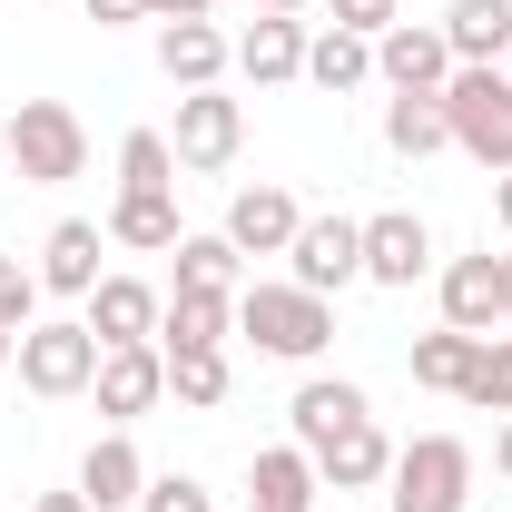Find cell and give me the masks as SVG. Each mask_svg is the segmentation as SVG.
I'll list each match as a JSON object with an SVG mask.
<instances>
[{"label": "cell", "mask_w": 512, "mask_h": 512, "mask_svg": "<svg viewBox=\"0 0 512 512\" xmlns=\"http://www.w3.org/2000/svg\"><path fill=\"white\" fill-rule=\"evenodd\" d=\"M237 335L276 365H316L335 345V296H306L296 276L286 286H237Z\"/></svg>", "instance_id": "obj_1"}, {"label": "cell", "mask_w": 512, "mask_h": 512, "mask_svg": "<svg viewBox=\"0 0 512 512\" xmlns=\"http://www.w3.org/2000/svg\"><path fill=\"white\" fill-rule=\"evenodd\" d=\"M434 99H444L453 148H463L473 168H493V178H503V168H512V79H503V69H453Z\"/></svg>", "instance_id": "obj_2"}, {"label": "cell", "mask_w": 512, "mask_h": 512, "mask_svg": "<svg viewBox=\"0 0 512 512\" xmlns=\"http://www.w3.org/2000/svg\"><path fill=\"white\" fill-rule=\"evenodd\" d=\"M473 503V444L463 434H414L384 473V512H463Z\"/></svg>", "instance_id": "obj_3"}, {"label": "cell", "mask_w": 512, "mask_h": 512, "mask_svg": "<svg viewBox=\"0 0 512 512\" xmlns=\"http://www.w3.org/2000/svg\"><path fill=\"white\" fill-rule=\"evenodd\" d=\"M0 148H10V168H20L30 188H69V178L89 168V128H79L69 99H20Z\"/></svg>", "instance_id": "obj_4"}, {"label": "cell", "mask_w": 512, "mask_h": 512, "mask_svg": "<svg viewBox=\"0 0 512 512\" xmlns=\"http://www.w3.org/2000/svg\"><path fill=\"white\" fill-rule=\"evenodd\" d=\"M20 384L40 394V404H69V394H89V375H99V335L79 316H40L30 335H20Z\"/></svg>", "instance_id": "obj_5"}, {"label": "cell", "mask_w": 512, "mask_h": 512, "mask_svg": "<svg viewBox=\"0 0 512 512\" xmlns=\"http://www.w3.org/2000/svg\"><path fill=\"white\" fill-rule=\"evenodd\" d=\"M286 266H296L306 296H345V286H365V217H306L296 247H286Z\"/></svg>", "instance_id": "obj_6"}, {"label": "cell", "mask_w": 512, "mask_h": 512, "mask_svg": "<svg viewBox=\"0 0 512 512\" xmlns=\"http://www.w3.org/2000/svg\"><path fill=\"white\" fill-rule=\"evenodd\" d=\"M89 394H99L109 424H138V414H158V394H168V355H158V345H99Z\"/></svg>", "instance_id": "obj_7"}, {"label": "cell", "mask_w": 512, "mask_h": 512, "mask_svg": "<svg viewBox=\"0 0 512 512\" xmlns=\"http://www.w3.org/2000/svg\"><path fill=\"white\" fill-rule=\"evenodd\" d=\"M424 276H434V227L414 207L365 217V286H424Z\"/></svg>", "instance_id": "obj_8"}, {"label": "cell", "mask_w": 512, "mask_h": 512, "mask_svg": "<svg viewBox=\"0 0 512 512\" xmlns=\"http://www.w3.org/2000/svg\"><path fill=\"white\" fill-rule=\"evenodd\" d=\"M237 138H247V109H237L227 89H188V99H178V128H168L178 168H227Z\"/></svg>", "instance_id": "obj_9"}, {"label": "cell", "mask_w": 512, "mask_h": 512, "mask_svg": "<svg viewBox=\"0 0 512 512\" xmlns=\"http://www.w3.org/2000/svg\"><path fill=\"white\" fill-rule=\"evenodd\" d=\"M375 79H384V89H414V99H434V89L453 79L444 30H434V20H394V30L375 40Z\"/></svg>", "instance_id": "obj_10"}, {"label": "cell", "mask_w": 512, "mask_h": 512, "mask_svg": "<svg viewBox=\"0 0 512 512\" xmlns=\"http://www.w3.org/2000/svg\"><path fill=\"white\" fill-rule=\"evenodd\" d=\"M79 306H89L79 325H89L99 345H158V306H168V296H158V286H138V276H99Z\"/></svg>", "instance_id": "obj_11"}, {"label": "cell", "mask_w": 512, "mask_h": 512, "mask_svg": "<svg viewBox=\"0 0 512 512\" xmlns=\"http://www.w3.org/2000/svg\"><path fill=\"white\" fill-rule=\"evenodd\" d=\"M158 69H168L178 89H217V79L237 69V40H227L217 20H158Z\"/></svg>", "instance_id": "obj_12"}, {"label": "cell", "mask_w": 512, "mask_h": 512, "mask_svg": "<svg viewBox=\"0 0 512 512\" xmlns=\"http://www.w3.org/2000/svg\"><path fill=\"white\" fill-rule=\"evenodd\" d=\"M227 335H237V296L178 286V296L158 306V355H227Z\"/></svg>", "instance_id": "obj_13"}, {"label": "cell", "mask_w": 512, "mask_h": 512, "mask_svg": "<svg viewBox=\"0 0 512 512\" xmlns=\"http://www.w3.org/2000/svg\"><path fill=\"white\" fill-rule=\"evenodd\" d=\"M296 227H306V207H296L286 188H237L227 197V247L237 256H286Z\"/></svg>", "instance_id": "obj_14"}, {"label": "cell", "mask_w": 512, "mask_h": 512, "mask_svg": "<svg viewBox=\"0 0 512 512\" xmlns=\"http://www.w3.org/2000/svg\"><path fill=\"white\" fill-rule=\"evenodd\" d=\"M237 69H247L256 89L306 79V20H296V10H256L247 30H237Z\"/></svg>", "instance_id": "obj_15"}, {"label": "cell", "mask_w": 512, "mask_h": 512, "mask_svg": "<svg viewBox=\"0 0 512 512\" xmlns=\"http://www.w3.org/2000/svg\"><path fill=\"white\" fill-rule=\"evenodd\" d=\"M99 247H109V227H89V217H60L50 237H40V296H89L99 286Z\"/></svg>", "instance_id": "obj_16"}, {"label": "cell", "mask_w": 512, "mask_h": 512, "mask_svg": "<svg viewBox=\"0 0 512 512\" xmlns=\"http://www.w3.org/2000/svg\"><path fill=\"white\" fill-rule=\"evenodd\" d=\"M434 30H444L453 69H503L512 60V0H453Z\"/></svg>", "instance_id": "obj_17"}, {"label": "cell", "mask_w": 512, "mask_h": 512, "mask_svg": "<svg viewBox=\"0 0 512 512\" xmlns=\"http://www.w3.org/2000/svg\"><path fill=\"white\" fill-rule=\"evenodd\" d=\"M316 453L306 444H266L247 463V512H316Z\"/></svg>", "instance_id": "obj_18"}, {"label": "cell", "mask_w": 512, "mask_h": 512, "mask_svg": "<svg viewBox=\"0 0 512 512\" xmlns=\"http://www.w3.org/2000/svg\"><path fill=\"white\" fill-rule=\"evenodd\" d=\"M384 473H394V444H384L375 414H365V424H345L335 444H316V483H325V493H375Z\"/></svg>", "instance_id": "obj_19"}, {"label": "cell", "mask_w": 512, "mask_h": 512, "mask_svg": "<svg viewBox=\"0 0 512 512\" xmlns=\"http://www.w3.org/2000/svg\"><path fill=\"white\" fill-rule=\"evenodd\" d=\"M434 296H444V325H463V335H493V325L512 316V306H503V266H493V256H453Z\"/></svg>", "instance_id": "obj_20"}, {"label": "cell", "mask_w": 512, "mask_h": 512, "mask_svg": "<svg viewBox=\"0 0 512 512\" xmlns=\"http://www.w3.org/2000/svg\"><path fill=\"white\" fill-rule=\"evenodd\" d=\"M79 493H89V512H138V493H148L138 444L128 434H99V444L79 453Z\"/></svg>", "instance_id": "obj_21"}, {"label": "cell", "mask_w": 512, "mask_h": 512, "mask_svg": "<svg viewBox=\"0 0 512 512\" xmlns=\"http://www.w3.org/2000/svg\"><path fill=\"white\" fill-rule=\"evenodd\" d=\"M286 414H296V444L316 453V444H335L345 424H365L375 404H365V384H345V375H306V384H296V404H286Z\"/></svg>", "instance_id": "obj_22"}, {"label": "cell", "mask_w": 512, "mask_h": 512, "mask_svg": "<svg viewBox=\"0 0 512 512\" xmlns=\"http://www.w3.org/2000/svg\"><path fill=\"white\" fill-rule=\"evenodd\" d=\"M473 345H483V335L434 325V335H414V345H404V365H414V384H424V394H463V375H473Z\"/></svg>", "instance_id": "obj_23"}, {"label": "cell", "mask_w": 512, "mask_h": 512, "mask_svg": "<svg viewBox=\"0 0 512 512\" xmlns=\"http://www.w3.org/2000/svg\"><path fill=\"white\" fill-rule=\"evenodd\" d=\"M306 79L335 89V99H345V89H365V79H375V40H355V30H335V20H325L316 40H306Z\"/></svg>", "instance_id": "obj_24"}, {"label": "cell", "mask_w": 512, "mask_h": 512, "mask_svg": "<svg viewBox=\"0 0 512 512\" xmlns=\"http://www.w3.org/2000/svg\"><path fill=\"white\" fill-rule=\"evenodd\" d=\"M384 148H394V158H434V148H453L444 99H414V89H394V99H384Z\"/></svg>", "instance_id": "obj_25"}, {"label": "cell", "mask_w": 512, "mask_h": 512, "mask_svg": "<svg viewBox=\"0 0 512 512\" xmlns=\"http://www.w3.org/2000/svg\"><path fill=\"white\" fill-rule=\"evenodd\" d=\"M178 237H188V227H178V197H119V207H109V247L168 256Z\"/></svg>", "instance_id": "obj_26"}, {"label": "cell", "mask_w": 512, "mask_h": 512, "mask_svg": "<svg viewBox=\"0 0 512 512\" xmlns=\"http://www.w3.org/2000/svg\"><path fill=\"white\" fill-rule=\"evenodd\" d=\"M168 188H178L168 128H128V138H119V197H168Z\"/></svg>", "instance_id": "obj_27"}, {"label": "cell", "mask_w": 512, "mask_h": 512, "mask_svg": "<svg viewBox=\"0 0 512 512\" xmlns=\"http://www.w3.org/2000/svg\"><path fill=\"white\" fill-rule=\"evenodd\" d=\"M178 286H197V296H237V276H247V256L227 247V227L217 237H178Z\"/></svg>", "instance_id": "obj_28"}, {"label": "cell", "mask_w": 512, "mask_h": 512, "mask_svg": "<svg viewBox=\"0 0 512 512\" xmlns=\"http://www.w3.org/2000/svg\"><path fill=\"white\" fill-rule=\"evenodd\" d=\"M463 404H483V414H512V335H483V345H473Z\"/></svg>", "instance_id": "obj_29"}, {"label": "cell", "mask_w": 512, "mask_h": 512, "mask_svg": "<svg viewBox=\"0 0 512 512\" xmlns=\"http://www.w3.org/2000/svg\"><path fill=\"white\" fill-rule=\"evenodd\" d=\"M168 394L207 414V404H227V355H168Z\"/></svg>", "instance_id": "obj_30"}, {"label": "cell", "mask_w": 512, "mask_h": 512, "mask_svg": "<svg viewBox=\"0 0 512 512\" xmlns=\"http://www.w3.org/2000/svg\"><path fill=\"white\" fill-rule=\"evenodd\" d=\"M0 325H10V335L40 325V276H30L20 256H0Z\"/></svg>", "instance_id": "obj_31"}, {"label": "cell", "mask_w": 512, "mask_h": 512, "mask_svg": "<svg viewBox=\"0 0 512 512\" xmlns=\"http://www.w3.org/2000/svg\"><path fill=\"white\" fill-rule=\"evenodd\" d=\"M138 512H217V493H207L197 473H148V493H138Z\"/></svg>", "instance_id": "obj_32"}, {"label": "cell", "mask_w": 512, "mask_h": 512, "mask_svg": "<svg viewBox=\"0 0 512 512\" xmlns=\"http://www.w3.org/2000/svg\"><path fill=\"white\" fill-rule=\"evenodd\" d=\"M394 20H404L394 0H335V30H355V40H384Z\"/></svg>", "instance_id": "obj_33"}, {"label": "cell", "mask_w": 512, "mask_h": 512, "mask_svg": "<svg viewBox=\"0 0 512 512\" xmlns=\"http://www.w3.org/2000/svg\"><path fill=\"white\" fill-rule=\"evenodd\" d=\"M79 10H89L99 30H128V20H148V0H79Z\"/></svg>", "instance_id": "obj_34"}, {"label": "cell", "mask_w": 512, "mask_h": 512, "mask_svg": "<svg viewBox=\"0 0 512 512\" xmlns=\"http://www.w3.org/2000/svg\"><path fill=\"white\" fill-rule=\"evenodd\" d=\"M217 0H148V20H207Z\"/></svg>", "instance_id": "obj_35"}, {"label": "cell", "mask_w": 512, "mask_h": 512, "mask_svg": "<svg viewBox=\"0 0 512 512\" xmlns=\"http://www.w3.org/2000/svg\"><path fill=\"white\" fill-rule=\"evenodd\" d=\"M30 512H89V493H40Z\"/></svg>", "instance_id": "obj_36"}, {"label": "cell", "mask_w": 512, "mask_h": 512, "mask_svg": "<svg viewBox=\"0 0 512 512\" xmlns=\"http://www.w3.org/2000/svg\"><path fill=\"white\" fill-rule=\"evenodd\" d=\"M493 473L512 483V414H503V434H493Z\"/></svg>", "instance_id": "obj_37"}, {"label": "cell", "mask_w": 512, "mask_h": 512, "mask_svg": "<svg viewBox=\"0 0 512 512\" xmlns=\"http://www.w3.org/2000/svg\"><path fill=\"white\" fill-rule=\"evenodd\" d=\"M493 207H503V227H512V168H503V188H493Z\"/></svg>", "instance_id": "obj_38"}, {"label": "cell", "mask_w": 512, "mask_h": 512, "mask_svg": "<svg viewBox=\"0 0 512 512\" xmlns=\"http://www.w3.org/2000/svg\"><path fill=\"white\" fill-rule=\"evenodd\" d=\"M493 266H503V306H512V247H503V256H493Z\"/></svg>", "instance_id": "obj_39"}, {"label": "cell", "mask_w": 512, "mask_h": 512, "mask_svg": "<svg viewBox=\"0 0 512 512\" xmlns=\"http://www.w3.org/2000/svg\"><path fill=\"white\" fill-rule=\"evenodd\" d=\"M10 355H20V335H10V325H0V365H10Z\"/></svg>", "instance_id": "obj_40"}, {"label": "cell", "mask_w": 512, "mask_h": 512, "mask_svg": "<svg viewBox=\"0 0 512 512\" xmlns=\"http://www.w3.org/2000/svg\"><path fill=\"white\" fill-rule=\"evenodd\" d=\"M256 10H316V0H256Z\"/></svg>", "instance_id": "obj_41"}]
</instances>
